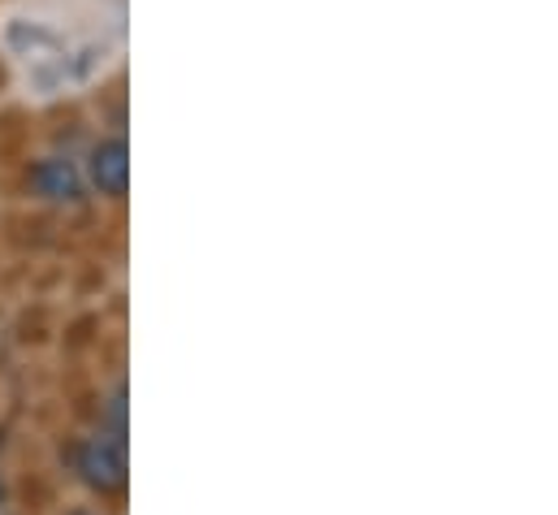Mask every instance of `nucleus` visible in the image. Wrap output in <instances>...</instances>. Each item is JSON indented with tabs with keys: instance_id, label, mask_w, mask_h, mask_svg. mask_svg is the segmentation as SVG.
I'll return each mask as SVG.
<instances>
[{
	"instance_id": "obj_4",
	"label": "nucleus",
	"mask_w": 558,
	"mask_h": 515,
	"mask_svg": "<svg viewBox=\"0 0 558 515\" xmlns=\"http://www.w3.org/2000/svg\"><path fill=\"white\" fill-rule=\"evenodd\" d=\"M74 515H83V512H74Z\"/></svg>"
},
{
	"instance_id": "obj_1",
	"label": "nucleus",
	"mask_w": 558,
	"mask_h": 515,
	"mask_svg": "<svg viewBox=\"0 0 558 515\" xmlns=\"http://www.w3.org/2000/svg\"><path fill=\"white\" fill-rule=\"evenodd\" d=\"M78 472L92 490L100 494H118L126 490V455H122V438H92L78 455Z\"/></svg>"
},
{
	"instance_id": "obj_2",
	"label": "nucleus",
	"mask_w": 558,
	"mask_h": 515,
	"mask_svg": "<svg viewBox=\"0 0 558 515\" xmlns=\"http://www.w3.org/2000/svg\"><path fill=\"white\" fill-rule=\"evenodd\" d=\"M92 182L109 200L126 195V187H131V152H126L122 139H105V143L92 147Z\"/></svg>"
},
{
	"instance_id": "obj_3",
	"label": "nucleus",
	"mask_w": 558,
	"mask_h": 515,
	"mask_svg": "<svg viewBox=\"0 0 558 515\" xmlns=\"http://www.w3.org/2000/svg\"><path fill=\"white\" fill-rule=\"evenodd\" d=\"M31 187H35V195H39V200H52V204H61V200H78V191H83V178H78L74 160L48 156V160H39V165L31 169Z\"/></svg>"
}]
</instances>
